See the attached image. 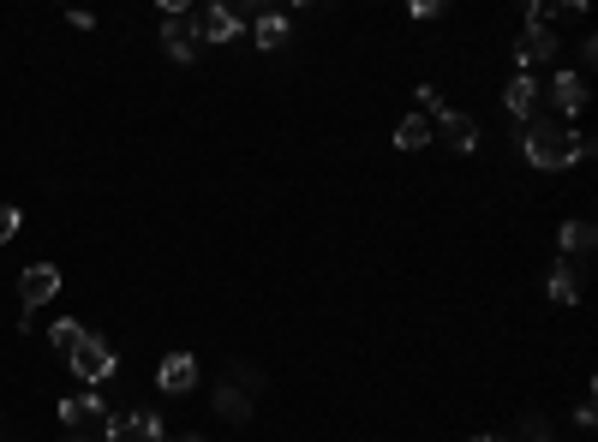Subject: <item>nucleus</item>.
<instances>
[{
  "instance_id": "nucleus-1",
  "label": "nucleus",
  "mask_w": 598,
  "mask_h": 442,
  "mask_svg": "<svg viewBox=\"0 0 598 442\" xmlns=\"http://www.w3.org/2000/svg\"><path fill=\"white\" fill-rule=\"evenodd\" d=\"M527 161L545 173L557 168H575V131H563L557 120H533L527 126Z\"/></svg>"
},
{
  "instance_id": "nucleus-2",
  "label": "nucleus",
  "mask_w": 598,
  "mask_h": 442,
  "mask_svg": "<svg viewBox=\"0 0 598 442\" xmlns=\"http://www.w3.org/2000/svg\"><path fill=\"white\" fill-rule=\"evenodd\" d=\"M61 424H66L72 436L108 442V431H114V412H108V401H102L96 389H84V394H66V401H61Z\"/></svg>"
},
{
  "instance_id": "nucleus-3",
  "label": "nucleus",
  "mask_w": 598,
  "mask_h": 442,
  "mask_svg": "<svg viewBox=\"0 0 598 442\" xmlns=\"http://www.w3.org/2000/svg\"><path fill=\"white\" fill-rule=\"evenodd\" d=\"M66 365H72V377H78V382H91V389H96V382H108L114 371H120V359H114V347L102 341V335H91V329H84V341L66 352Z\"/></svg>"
},
{
  "instance_id": "nucleus-4",
  "label": "nucleus",
  "mask_w": 598,
  "mask_h": 442,
  "mask_svg": "<svg viewBox=\"0 0 598 442\" xmlns=\"http://www.w3.org/2000/svg\"><path fill=\"white\" fill-rule=\"evenodd\" d=\"M162 436H168V424H162V412H156V407L114 412V431H108V442H162Z\"/></svg>"
},
{
  "instance_id": "nucleus-5",
  "label": "nucleus",
  "mask_w": 598,
  "mask_h": 442,
  "mask_svg": "<svg viewBox=\"0 0 598 442\" xmlns=\"http://www.w3.org/2000/svg\"><path fill=\"white\" fill-rule=\"evenodd\" d=\"M192 42H198L192 12H186V7H180V12H162V49H168V61H180V66H186V61L198 54Z\"/></svg>"
},
{
  "instance_id": "nucleus-6",
  "label": "nucleus",
  "mask_w": 598,
  "mask_h": 442,
  "mask_svg": "<svg viewBox=\"0 0 598 442\" xmlns=\"http://www.w3.org/2000/svg\"><path fill=\"white\" fill-rule=\"evenodd\" d=\"M19 293H24V312L49 305L54 293H61V270H54V263H31V270L19 275Z\"/></svg>"
},
{
  "instance_id": "nucleus-7",
  "label": "nucleus",
  "mask_w": 598,
  "mask_h": 442,
  "mask_svg": "<svg viewBox=\"0 0 598 442\" xmlns=\"http://www.w3.org/2000/svg\"><path fill=\"white\" fill-rule=\"evenodd\" d=\"M156 389L162 394H192L198 389V359L192 352H168L162 371H156Z\"/></svg>"
},
{
  "instance_id": "nucleus-8",
  "label": "nucleus",
  "mask_w": 598,
  "mask_h": 442,
  "mask_svg": "<svg viewBox=\"0 0 598 442\" xmlns=\"http://www.w3.org/2000/svg\"><path fill=\"white\" fill-rule=\"evenodd\" d=\"M503 108L515 114L521 126H533V120H538V78H533V72H515V78H508Z\"/></svg>"
},
{
  "instance_id": "nucleus-9",
  "label": "nucleus",
  "mask_w": 598,
  "mask_h": 442,
  "mask_svg": "<svg viewBox=\"0 0 598 442\" xmlns=\"http://www.w3.org/2000/svg\"><path fill=\"white\" fill-rule=\"evenodd\" d=\"M192 24H198L203 42H216V49L240 36V12H233V7H203V12H192Z\"/></svg>"
},
{
  "instance_id": "nucleus-10",
  "label": "nucleus",
  "mask_w": 598,
  "mask_h": 442,
  "mask_svg": "<svg viewBox=\"0 0 598 442\" xmlns=\"http://www.w3.org/2000/svg\"><path fill=\"white\" fill-rule=\"evenodd\" d=\"M437 131H443V144H449V150H461V156L479 150V120H466V114H455V108L437 114Z\"/></svg>"
},
{
  "instance_id": "nucleus-11",
  "label": "nucleus",
  "mask_w": 598,
  "mask_h": 442,
  "mask_svg": "<svg viewBox=\"0 0 598 442\" xmlns=\"http://www.w3.org/2000/svg\"><path fill=\"white\" fill-rule=\"evenodd\" d=\"M550 102H557L563 114H580V108H587V72H563L557 66V78H550Z\"/></svg>"
},
{
  "instance_id": "nucleus-12",
  "label": "nucleus",
  "mask_w": 598,
  "mask_h": 442,
  "mask_svg": "<svg viewBox=\"0 0 598 442\" xmlns=\"http://www.w3.org/2000/svg\"><path fill=\"white\" fill-rule=\"evenodd\" d=\"M550 54H557V36L550 31H527L515 42V72H533L538 61H550Z\"/></svg>"
},
{
  "instance_id": "nucleus-13",
  "label": "nucleus",
  "mask_w": 598,
  "mask_h": 442,
  "mask_svg": "<svg viewBox=\"0 0 598 442\" xmlns=\"http://www.w3.org/2000/svg\"><path fill=\"white\" fill-rule=\"evenodd\" d=\"M252 36H258V49H282V42H287V12H270V7H258L252 12Z\"/></svg>"
},
{
  "instance_id": "nucleus-14",
  "label": "nucleus",
  "mask_w": 598,
  "mask_h": 442,
  "mask_svg": "<svg viewBox=\"0 0 598 442\" xmlns=\"http://www.w3.org/2000/svg\"><path fill=\"white\" fill-rule=\"evenodd\" d=\"M216 412L233 419V424H245V419H252V394H245L240 382H222V389H216Z\"/></svg>"
},
{
  "instance_id": "nucleus-15",
  "label": "nucleus",
  "mask_w": 598,
  "mask_h": 442,
  "mask_svg": "<svg viewBox=\"0 0 598 442\" xmlns=\"http://www.w3.org/2000/svg\"><path fill=\"white\" fill-rule=\"evenodd\" d=\"M557 252H592V221L587 215H575V221L557 228Z\"/></svg>"
},
{
  "instance_id": "nucleus-16",
  "label": "nucleus",
  "mask_w": 598,
  "mask_h": 442,
  "mask_svg": "<svg viewBox=\"0 0 598 442\" xmlns=\"http://www.w3.org/2000/svg\"><path fill=\"white\" fill-rule=\"evenodd\" d=\"M426 144H431V120L426 114H407L396 126V150H426Z\"/></svg>"
},
{
  "instance_id": "nucleus-17",
  "label": "nucleus",
  "mask_w": 598,
  "mask_h": 442,
  "mask_svg": "<svg viewBox=\"0 0 598 442\" xmlns=\"http://www.w3.org/2000/svg\"><path fill=\"white\" fill-rule=\"evenodd\" d=\"M545 293L557 305H575L580 299V282H575V270H568V263H557V270H550V282H545Z\"/></svg>"
},
{
  "instance_id": "nucleus-18",
  "label": "nucleus",
  "mask_w": 598,
  "mask_h": 442,
  "mask_svg": "<svg viewBox=\"0 0 598 442\" xmlns=\"http://www.w3.org/2000/svg\"><path fill=\"white\" fill-rule=\"evenodd\" d=\"M78 341H84V323H72V317H61V323H54V329H49V347L61 352V359H66V352L78 347Z\"/></svg>"
},
{
  "instance_id": "nucleus-19",
  "label": "nucleus",
  "mask_w": 598,
  "mask_h": 442,
  "mask_svg": "<svg viewBox=\"0 0 598 442\" xmlns=\"http://www.w3.org/2000/svg\"><path fill=\"white\" fill-rule=\"evenodd\" d=\"M575 424H580V431H592V424H598V407H592V389H587V394H580V407H575Z\"/></svg>"
},
{
  "instance_id": "nucleus-20",
  "label": "nucleus",
  "mask_w": 598,
  "mask_h": 442,
  "mask_svg": "<svg viewBox=\"0 0 598 442\" xmlns=\"http://www.w3.org/2000/svg\"><path fill=\"white\" fill-rule=\"evenodd\" d=\"M12 233H19V210H12V203H0V245H7Z\"/></svg>"
},
{
  "instance_id": "nucleus-21",
  "label": "nucleus",
  "mask_w": 598,
  "mask_h": 442,
  "mask_svg": "<svg viewBox=\"0 0 598 442\" xmlns=\"http://www.w3.org/2000/svg\"><path fill=\"white\" fill-rule=\"evenodd\" d=\"M419 108H431V114H443V96L431 91V84H419Z\"/></svg>"
},
{
  "instance_id": "nucleus-22",
  "label": "nucleus",
  "mask_w": 598,
  "mask_h": 442,
  "mask_svg": "<svg viewBox=\"0 0 598 442\" xmlns=\"http://www.w3.org/2000/svg\"><path fill=\"white\" fill-rule=\"evenodd\" d=\"M162 442H203V436H198V431H168Z\"/></svg>"
},
{
  "instance_id": "nucleus-23",
  "label": "nucleus",
  "mask_w": 598,
  "mask_h": 442,
  "mask_svg": "<svg viewBox=\"0 0 598 442\" xmlns=\"http://www.w3.org/2000/svg\"><path fill=\"white\" fill-rule=\"evenodd\" d=\"M479 442H508V436H497V431H485V436H479Z\"/></svg>"
},
{
  "instance_id": "nucleus-24",
  "label": "nucleus",
  "mask_w": 598,
  "mask_h": 442,
  "mask_svg": "<svg viewBox=\"0 0 598 442\" xmlns=\"http://www.w3.org/2000/svg\"><path fill=\"white\" fill-rule=\"evenodd\" d=\"M66 442H91V436H66Z\"/></svg>"
}]
</instances>
